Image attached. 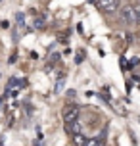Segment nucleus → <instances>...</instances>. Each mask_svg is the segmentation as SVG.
<instances>
[{"instance_id":"obj_5","label":"nucleus","mask_w":140,"mask_h":146,"mask_svg":"<svg viewBox=\"0 0 140 146\" xmlns=\"http://www.w3.org/2000/svg\"><path fill=\"white\" fill-rule=\"evenodd\" d=\"M73 142L77 146H87V140H85V137H83V135H75V137H73Z\"/></svg>"},{"instance_id":"obj_1","label":"nucleus","mask_w":140,"mask_h":146,"mask_svg":"<svg viewBox=\"0 0 140 146\" xmlns=\"http://www.w3.org/2000/svg\"><path fill=\"white\" fill-rule=\"evenodd\" d=\"M61 119H63V123H71V121H77L79 119V104L75 102H67L61 110Z\"/></svg>"},{"instance_id":"obj_3","label":"nucleus","mask_w":140,"mask_h":146,"mask_svg":"<svg viewBox=\"0 0 140 146\" xmlns=\"http://www.w3.org/2000/svg\"><path fill=\"white\" fill-rule=\"evenodd\" d=\"M121 19L127 25H136V15H134V6L133 4H125L121 8Z\"/></svg>"},{"instance_id":"obj_9","label":"nucleus","mask_w":140,"mask_h":146,"mask_svg":"<svg viewBox=\"0 0 140 146\" xmlns=\"http://www.w3.org/2000/svg\"><path fill=\"white\" fill-rule=\"evenodd\" d=\"M15 19H17V25H19V27H23V14H21V12L15 15Z\"/></svg>"},{"instance_id":"obj_6","label":"nucleus","mask_w":140,"mask_h":146,"mask_svg":"<svg viewBox=\"0 0 140 146\" xmlns=\"http://www.w3.org/2000/svg\"><path fill=\"white\" fill-rule=\"evenodd\" d=\"M87 146H102V139H100V137H96V139L87 140Z\"/></svg>"},{"instance_id":"obj_2","label":"nucleus","mask_w":140,"mask_h":146,"mask_svg":"<svg viewBox=\"0 0 140 146\" xmlns=\"http://www.w3.org/2000/svg\"><path fill=\"white\" fill-rule=\"evenodd\" d=\"M96 6L104 14H113L119 8V0H96Z\"/></svg>"},{"instance_id":"obj_10","label":"nucleus","mask_w":140,"mask_h":146,"mask_svg":"<svg viewBox=\"0 0 140 146\" xmlns=\"http://www.w3.org/2000/svg\"><path fill=\"white\" fill-rule=\"evenodd\" d=\"M35 27H37V29H42V19H40V17L35 21Z\"/></svg>"},{"instance_id":"obj_11","label":"nucleus","mask_w":140,"mask_h":146,"mask_svg":"<svg viewBox=\"0 0 140 146\" xmlns=\"http://www.w3.org/2000/svg\"><path fill=\"white\" fill-rule=\"evenodd\" d=\"M0 2H2V0H0Z\"/></svg>"},{"instance_id":"obj_8","label":"nucleus","mask_w":140,"mask_h":146,"mask_svg":"<svg viewBox=\"0 0 140 146\" xmlns=\"http://www.w3.org/2000/svg\"><path fill=\"white\" fill-rule=\"evenodd\" d=\"M134 15H136V25L140 23V4H134Z\"/></svg>"},{"instance_id":"obj_4","label":"nucleus","mask_w":140,"mask_h":146,"mask_svg":"<svg viewBox=\"0 0 140 146\" xmlns=\"http://www.w3.org/2000/svg\"><path fill=\"white\" fill-rule=\"evenodd\" d=\"M65 131L69 133L71 137H75V135H81L83 127H81V123H79V119H77V121H71V123H67V125H65Z\"/></svg>"},{"instance_id":"obj_7","label":"nucleus","mask_w":140,"mask_h":146,"mask_svg":"<svg viewBox=\"0 0 140 146\" xmlns=\"http://www.w3.org/2000/svg\"><path fill=\"white\" fill-rule=\"evenodd\" d=\"M83 60H85V50H77V58H75V62L81 64Z\"/></svg>"}]
</instances>
